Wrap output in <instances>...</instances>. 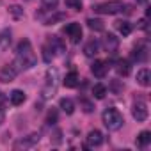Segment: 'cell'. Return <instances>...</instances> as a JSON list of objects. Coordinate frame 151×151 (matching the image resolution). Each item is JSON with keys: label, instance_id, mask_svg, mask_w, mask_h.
I'll return each instance as SVG.
<instances>
[{"label": "cell", "instance_id": "obj_1", "mask_svg": "<svg viewBox=\"0 0 151 151\" xmlns=\"http://www.w3.org/2000/svg\"><path fill=\"white\" fill-rule=\"evenodd\" d=\"M36 55H34V50H32V45L29 39H23L20 41L18 48H16V59L13 62V66L22 71V69H30L32 66H36Z\"/></svg>", "mask_w": 151, "mask_h": 151}, {"label": "cell", "instance_id": "obj_2", "mask_svg": "<svg viewBox=\"0 0 151 151\" xmlns=\"http://www.w3.org/2000/svg\"><path fill=\"white\" fill-rule=\"evenodd\" d=\"M57 87H59V71H57L55 68H48L46 77H45V86H43V89H41L43 100L53 98L55 93H57Z\"/></svg>", "mask_w": 151, "mask_h": 151}, {"label": "cell", "instance_id": "obj_3", "mask_svg": "<svg viewBox=\"0 0 151 151\" xmlns=\"http://www.w3.org/2000/svg\"><path fill=\"white\" fill-rule=\"evenodd\" d=\"M101 119H103V124H105L110 132L119 130V128L123 126V123H124V117H123V114H121L117 109H107V110L103 112Z\"/></svg>", "mask_w": 151, "mask_h": 151}, {"label": "cell", "instance_id": "obj_4", "mask_svg": "<svg viewBox=\"0 0 151 151\" xmlns=\"http://www.w3.org/2000/svg\"><path fill=\"white\" fill-rule=\"evenodd\" d=\"M93 9H94V13H98V14H117V13H123L124 4L119 2V0H110V2L96 4Z\"/></svg>", "mask_w": 151, "mask_h": 151}, {"label": "cell", "instance_id": "obj_5", "mask_svg": "<svg viewBox=\"0 0 151 151\" xmlns=\"http://www.w3.org/2000/svg\"><path fill=\"white\" fill-rule=\"evenodd\" d=\"M64 32L69 36L71 43H75V45L80 43V39H82V27H80V23H69V25H66Z\"/></svg>", "mask_w": 151, "mask_h": 151}, {"label": "cell", "instance_id": "obj_6", "mask_svg": "<svg viewBox=\"0 0 151 151\" xmlns=\"http://www.w3.org/2000/svg\"><path fill=\"white\" fill-rule=\"evenodd\" d=\"M39 142V133H30L23 139H20L18 142H14V149H29L32 146H36Z\"/></svg>", "mask_w": 151, "mask_h": 151}, {"label": "cell", "instance_id": "obj_7", "mask_svg": "<svg viewBox=\"0 0 151 151\" xmlns=\"http://www.w3.org/2000/svg\"><path fill=\"white\" fill-rule=\"evenodd\" d=\"M132 114H133V119H137L139 123L146 121V119H147V107H146V103H144V101H137V103H133Z\"/></svg>", "mask_w": 151, "mask_h": 151}, {"label": "cell", "instance_id": "obj_8", "mask_svg": "<svg viewBox=\"0 0 151 151\" xmlns=\"http://www.w3.org/2000/svg\"><path fill=\"white\" fill-rule=\"evenodd\" d=\"M103 48L109 53H116L119 48V37H116L114 34H105L103 36Z\"/></svg>", "mask_w": 151, "mask_h": 151}, {"label": "cell", "instance_id": "obj_9", "mask_svg": "<svg viewBox=\"0 0 151 151\" xmlns=\"http://www.w3.org/2000/svg\"><path fill=\"white\" fill-rule=\"evenodd\" d=\"M16 75H18V69L11 64H7V66H4L2 69H0V82H13L14 78H16Z\"/></svg>", "mask_w": 151, "mask_h": 151}, {"label": "cell", "instance_id": "obj_10", "mask_svg": "<svg viewBox=\"0 0 151 151\" xmlns=\"http://www.w3.org/2000/svg\"><path fill=\"white\" fill-rule=\"evenodd\" d=\"M103 144V133L100 130H91L87 133V147H98Z\"/></svg>", "mask_w": 151, "mask_h": 151}, {"label": "cell", "instance_id": "obj_11", "mask_svg": "<svg viewBox=\"0 0 151 151\" xmlns=\"http://www.w3.org/2000/svg\"><path fill=\"white\" fill-rule=\"evenodd\" d=\"M107 69H109V64H107L105 60H94V64L91 66L93 75H94V77H98V78H103V77H105V75H107Z\"/></svg>", "mask_w": 151, "mask_h": 151}, {"label": "cell", "instance_id": "obj_12", "mask_svg": "<svg viewBox=\"0 0 151 151\" xmlns=\"http://www.w3.org/2000/svg\"><path fill=\"white\" fill-rule=\"evenodd\" d=\"M11 46V30L9 29H4L0 32V53L7 52Z\"/></svg>", "mask_w": 151, "mask_h": 151}, {"label": "cell", "instance_id": "obj_13", "mask_svg": "<svg viewBox=\"0 0 151 151\" xmlns=\"http://www.w3.org/2000/svg\"><path fill=\"white\" fill-rule=\"evenodd\" d=\"M78 82H80V77H78V73H75V71L68 73L66 77H64V86L68 89H75V87L78 86Z\"/></svg>", "mask_w": 151, "mask_h": 151}, {"label": "cell", "instance_id": "obj_14", "mask_svg": "<svg viewBox=\"0 0 151 151\" xmlns=\"http://www.w3.org/2000/svg\"><path fill=\"white\" fill-rule=\"evenodd\" d=\"M137 82H139L142 87H147V86L151 84V73H149L147 68H142V69L137 73Z\"/></svg>", "mask_w": 151, "mask_h": 151}, {"label": "cell", "instance_id": "obj_15", "mask_svg": "<svg viewBox=\"0 0 151 151\" xmlns=\"http://www.w3.org/2000/svg\"><path fill=\"white\" fill-rule=\"evenodd\" d=\"M98 50H100V43H98L96 39H89V41L86 43V46H84V53H86L87 57H94V55L98 53Z\"/></svg>", "mask_w": 151, "mask_h": 151}, {"label": "cell", "instance_id": "obj_16", "mask_svg": "<svg viewBox=\"0 0 151 151\" xmlns=\"http://www.w3.org/2000/svg\"><path fill=\"white\" fill-rule=\"evenodd\" d=\"M50 46H52V50H55L57 53H64V52H66V45H64V41H62L59 36H50Z\"/></svg>", "mask_w": 151, "mask_h": 151}, {"label": "cell", "instance_id": "obj_17", "mask_svg": "<svg viewBox=\"0 0 151 151\" xmlns=\"http://www.w3.org/2000/svg\"><path fill=\"white\" fill-rule=\"evenodd\" d=\"M133 59L139 60V62H144V60L147 59V46H144V45H137V46L133 48Z\"/></svg>", "mask_w": 151, "mask_h": 151}, {"label": "cell", "instance_id": "obj_18", "mask_svg": "<svg viewBox=\"0 0 151 151\" xmlns=\"http://www.w3.org/2000/svg\"><path fill=\"white\" fill-rule=\"evenodd\" d=\"M116 29L119 30V34H123V36L126 37V36L132 34V29H133V27H132V23H128L126 20H119V22H116Z\"/></svg>", "mask_w": 151, "mask_h": 151}, {"label": "cell", "instance_id": "obj_19", "mask_svg": "<svg viewBox=\"0 0 151 151\" xmlns=\"http://www.w3.org/2000/svg\"><path fill=\"white\" fill-rule=\"evenodd\" d=\"M9 100H11V103H13V105H22V103L27 100V96H25V93H23V91L14 89V91L9 94Z\"/></svg>", "mask_w": 151, "mask_h": 151}, {"label": "cell", "instance_id": "obj_20", "mask_svg": "<svg viewBox=\"0 0 151 151\" xmlns=\"http://www.w3.org/2000/svg\"><path fill=\"white\" fill-rule=\"evenodd\" d=\"M116 69H117V75H121V77H128L130 75V62L128 60H117V66H116Z\"/></svg>", "mask_w": 151, "mask_h": 151}, {"label": "cell", "instance_id": "obj_21", "mask_svg": "<svg viewBox=\"0 0 151 151\" xmlns=\"http://www.w3.org/2000/svg\"><path fill=\"white\" fill-rule=\"evenodd\" d=\"M60 109H62L68 116H71V114L75 112V101L69 100V98H62V100H60Z\"/></svg>", "mask_w": 151, "mask_h": 151}, {"label": "cell", "instance_id": "obj_22", "mask_svg": "<svg viewBox=\"0 0 151 151\" xmlns=\"http://www.w3.org/2000/svg\"><path fill=\"white\" fill-rule=\"evenodd\" d=\"M87 27H89L91 30H98V32H101V30L105 29L103 22L98 20V18H89V20H87Z\"/></svg>", "mask_w": 151, "mask_h": 151}, {"label": "cell", "instance_id": "obj_23", "mask_svg": "<svg viewBox=\"0 0 151 151\" xmlns=\"http://www.w3.org/2000/svg\"><path fill=\"white\" fill-rule=\"evenodd\" d=\"M93 94H94L96 100H103L105 94H107V87H105L103 84H96V86L93 87Z\"/></svg>", "mask_w": 151, "mask_h": 151}, {"label": "cell", "instance_id": "obj_24", "mask_svg": "<svg viewBox=\"0 0 151 151\" xmlns=\"http://www.w3.org/2000/svg\"><path fill=\"white\" fill-rule=\"evenodd\" d=\"M149 142H151V132H147V130L140 132L139 137H137V144L139 146H147Z\"/></svg>", "mask_w": 151, "mask_h": 151}, {"label": "cell", "instance_id": "obj_25", "mask_svg": "<svg viewBox=\"0 0 151 151\" xmlns=\"http://www.w3.org/2000/svg\"><path fill=\"white\" fill-rule=\"evenodd\" d=\"M9 14H11L14 20H22V18L25 16L23 9H22L20 6H9Z\"/></svg>", "mask_w": 151, "mask_h": 151}, {"label": "cell", "instance_id": "obj_26", "mask_svg": "<svg viewBox=\"0 0 151 151\" xmlns=\"http://www.w3.org/2000/svg\"><path fill=\"white\" fill-rule=\"evenodd\" d=\"M60 20H66V14H64V13H57V14H53V16L45 18V25H53V23H57V22H60Z\"/></svg>", "mask_w": 151, "mask_h": 151}, {"label": "cell", "instance_id": "obj_27", "mask_svg": "<svg viewBox=\"0 0 151 151\" xmlns=\"http://www.w3.org/2000/svg\"><path fill=\"white\" fill-rule=\"evenodd\" d=\"M66 6H68L69 9L80 11V9H82V0H66Z\"/></svg>", "mask_w": 151, "mask_h": 151}, {"label": "cell", "instance_id": "obj_28", "mask_svg": "<svg viewBox=\"0 0 151 151\" xmlns=\"http://www.w3.org/2000/svg\"><path fill=\"white\" fill-rule=\"evenodd\" d=\"M80 107H82V109H84V112H87V114L94 110V105H93L89 100H86V98H82V100H80Z\"/></svg>", "mask_w": 151, "mask_h": 151}, {"label": "cell", "instance_id": "obj_29", "mask_svg": "<svg viewBox=\"0 0 151 151\" xmlns=\"http://www.w3.org/2000/svg\"><path fill=\"white\" fill-rule=\"evenodd\" d=\"M41 2H43L45 7H48V9H55L57 4H59V0H41Z\"/></svg>", "mask_w": 151, "mask_h": 151}, {"label": "cell", "instance_id": "obj_30", "mask_svg": "<svg viewBox=\"0 0 151 151\" xmlns=\"http://www.w3.org/2000/svg\"><path fill=\"white\" fill-rule=\"evenodd\" d=\"M55 121H57V112H55V110H50V112H48V117H46V123H48V124H53Z\"/></svg>", "mask_w": 151, "mask_h": 151}, {"label": "cell", "instance_id": "obj_31", "mask_svg": "<svg viewBox=\"0 0 151 151\" xmlns=\"http://www.w3.org/2000/svg\"><path fill=\"white\" fill-rule=\"evenodd\" d=\"M139 29H142V30H146V32H147V16H146V18H142V20L139 22Z\"/></svg>", "mask_w": 151, "mask_h": 151}, {"label": "cell", "instance_id": "obj_32", "mask_svg": "<svg viewBox=\"0 0 151 151\" xmlns=\"http://www.w3.org/2000/svg\"><path fill=\"white\" fill-rule=\"evenodd\" d=\"M43 57H45V60H46V62H50V60H52V57H53V55H50V50H48L46 46L43 48Z\"/></svg>", "mask_w": 151, "mask_h": 151}, {"label": "cell", "instance_id": "obj_33", "mask_svg": "<svg viewBox=\"0 0 151 151\" xmlns=\"http://www.w3.org/2000/svg\"><path fill=\"white\" fill-rule=\"evenodd\" d=\"M4 123V110H0V124Z\"/></svg>", "mask_w": 151, "mask_h": 151}, {"label": "cell", "instance_id": "obj_34", "mask_svg": "<svg viewBox=\"0 0 151 151\" xmlns=\"http://www.w3.org/2000/svg\"><path fill=\"white\" fill-rule=\"evenodd\" d=\"M137 2H140V4H146V2H147V0H137Z\"/></svg>", "mask_w": 151, "mask_h": 151}]
</instances>
